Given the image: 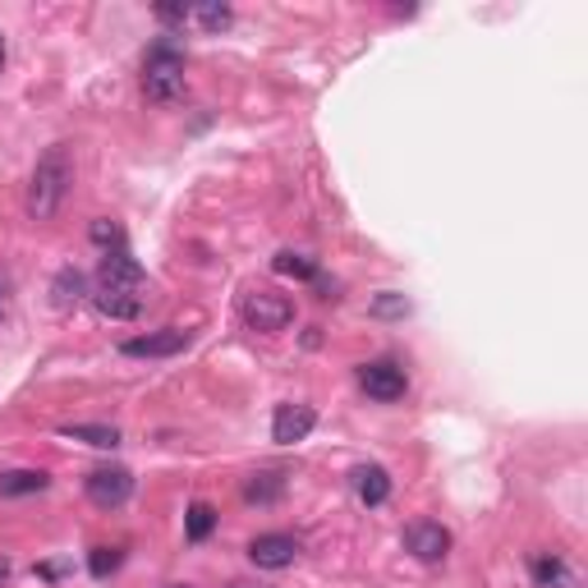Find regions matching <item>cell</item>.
Wrapping results in <instances>:
<instances>
[{
  "instance_id": "cell-11",
  "label": "cell",
  "mask_w": 588,
  "mask_h": 588,
  "mask_svg": "<svg viewBox=\"0 0 588 588\" xmlns=\"http://www.w3.org/2000/svg\"><path fill=\"white\" fill-rule=\"evenodd\" d=\"M529 575L539 588H575V570H570V561L566 556H556V552H539L529 561Z\"/></svg>"
},
{
  "instance_id": "cell-12",
  "label": "cell",
  "mask_w": 588,
  "mask_h": 588,
  "mask_svg": "<svg viewBox=\"0 0 588 588\" xmlns=\"http://www.w3.org/2000/svg\"><path fill=\"white\" fill-rule=\"evenodd\" d=\"M280 497H286V474L280 469H258L244 478V501L248 506H276Z\"/></svg>"
},
{
  "instance_id": "cell-17",
  "label": "cell",
  "mask_w": 588,
  "mask_h": 588,
  "mask_svg": "<svg viewBox=\"0 0 588 588\" xmlns=\"http://www.w3.org/2000/svg\"><path fill=\"white\" fill-rule=\"evenodd\" d=\"M217 506H208V501H193L189 506V515H185V539L189 543H208L212 539V529H217Z\"/></svg>"
},
{
  "instance_id": "cell-14",
  "label": "cell",
  "mask_w": 588,
  "mask_h": 588,
  "mask_svg": "<svg viewBox=\"0 0 588 588\" xmlns=\"http://www.w3.org/2000/svg\"><path fill=\"white\" fill-rule=\"evenodd\" d=\"M51 488V474L46 469H5L0 474V497H33Z\"/></svg>"
},
{
  "instance_id": "cell-16",
  "label": "cell",
  "mask_w": 588,
  "mask_h": 588,
  "mask_svg": "<svg viewBox=\"0 0 588 588\" xmlns=\"http://www.w3.org/2000/svg\"><path fill=\"white\" fill-rule=\"evenodd\" d=\"M60 437H69V442H88V446H97V451H115V446H120V432L107 428V423H65V428H60Z\"/></svg>"
},
{
  "instance_id": "cell-2",
  "label": "cell",
  "mask_w": 588,
  "mask_h": 588,
  "mask_svg": "<svg viewBox=\"0 0 588 588\" xmlns=\"http://www.w3.org/2000/svg\"><path fill=\"white\" fill-rule=\"evenodd\" d=\"M143 97L157 101V107H170V101L185 97V51L170 37H157L143 56Z\"/></svg>"
},
{
  "instance_id": "cell-26",
  "label": "cell",
  "mask_w": 588,
  "mask_h": 588,
  "mask_svg": "<svg viewBox=\"0 0 588 588\" xmlns=\"http://www.w3.org/2000/svg\"><path fill=\"white\" fill-rule=\"evenodd\" d=\"M0 318H5V280H0Z\"/></svg>"
},
{
  "instance_id": "cell-18",
  "label": "cell",
  "mask_w": 588,
  "mask_h": 588,
  "mask_svg": "<svg viewBox=\"0 0 588 588\" xmlns=\"http://www.w3.org/2000/svg\"><path fill=\"white\" fill-rule=\"evenodd\" d=\"M271 271H280V276H295V280H318L322 271H318V263L313 258H303V253H276L271 258Z\"/></svg>"
},
{
  "instance_id": "cell-3",
  "label": "cell",
  "mask_w": 588,
  "mask_h": 588,
  "mask_svg": "<svg viewBox=\"0 0 588 588\" xmlns=\"http://www.w3.org/2000/svg\"><path fill=\"white\" fill-rule=\"evenodd\" d=\"M69 180H74V166H69V152L65 143H56L46 152V157L37 162L33 180H29V217L33 221H51L60 212V202L69 193Z\"/></svg>"
},
{
  "instance_id": "cell-21",
  "label": "cell",
  "mask_w": 588,
  "mask_h": 588,
  "mask_svg": "<svg viewBox=\"0 0 588 588\" xmlns=\"http://www.w3.org/2000/svg\"><path fill=\"white\" fill-rule=\"evenodd\" d=\"M92 244H101L107 253H115V248H124V230H120L115 221L101 217V221H92Z\"/></svg>"
},
{
  "instance_id": "cell-22",
  "label": "cell",
  "mask_w": 588,
  "mask_h": 588,
  "mask_svg": "<svg viewBox=\"0 0 588 588\" xmlns=\"http://www.w3.org/2000/svg\"><path fill=\"white\" fill-rule=\"evenodd\" d=\"M404 313H409V299L396 295V290H387L381 299H373V318H404Z\"/></svg>"
},
{
  "instance_id": "cell-5",
  "label": "cell",
  "mask_w": 588,
  "mask_h": 588,
  "mask_svg": "<svg viewBox=\"0 0 588 588\" xmlns=\"http://www.w3.org/2000/svg\"><path fill=\"white\" fill-rule=\"evenodd\" d=\"M84 492H88V501L101 506V510H120L124 501L134 497V474H130V469H120V465L92 469V474L84 478Z\"/></svg>"
},
{
  "instance_id": "cell-20",
  "label": "cell",
  "mask_w": 588,
  "mask_h": 588,
  "mask_svg": "<svg viewBox=\"0 0 588 588\" xmlns=\"http://www.w3.org/2000/svg\"><path fill=\"white\" fill-rule=\"evenodd\" d=\"M120 561H124V552H120V547H92L88 570H92V579H107V575H115V570H120Z\"/></svg>"
},
{
  "instance_id": "cell-8",
  "label": "cell",
  "mask_w": 588,
  "mask_h": 588,
  "mask_svg": "<svg viewBox=\"0 0 588 588\" xmlns=\"http://www.w3.org/2000/svg\"><path fill=\"white\" fill-rule=\"evenodd\" d=\"M295 556H299V539H290V533H258L248 543V561L258 570H286L295 566Z\"/></svg>"
},
{
  "instance_id": "cell-15",
  "label": "cell",
  "mask_w": 588,
  "mask_h": 588,
  "mask_svg": "<svg viewBox=\"0 0 588 588\" xmlns=\"http://www.w3.org/2000/svg\"><path fill=\"white\" fill-rule=\"evenodd\" d=\"M79 299H84V271L79 267H60L56 280H51V303H56L60 313H69Z\"/></svg>"
},
{
  "instance_id": "cell-13",
  "label": "cell",
  "mask_w": 588,
  "mask_h": 588,
  "mask_svg": "<svg viewBox=\"0 0 588 588\" xmlns=\"http://www.w3.org/2000/svg\"><path fill=\"white\" fill-rule=\"evenodd\" d=\"M354 492H359L364 506H387L391 497V474L381 465H359L354 469Z\"/></svg>"
},
{
  "instance_id": "cell-27",
  "label": "cell",
  "mask_w": 588,
  "mask_h": 588,
  "mask_svg": "<svg viewBox=\"0 0 588 588\" xmlns=\"http://www.w3.org/2000/svg\"><path fill=\"white\" fill-rule=\"evenodd\" d=\"M0 69H5V33H0Z\"/></svg>"
},
{
  "instance_id": "cell-1",
  "label": "cell",
  "mask_w": 588,
  "mask_h": 588,
  "mask_svg": "<svg viewBox=\"0 0 588 588\" xmlns=\"http://www.w3.org/2000/svg\"><path fill=\"white\" fill-rule=\"evenodd\" d=\"M92 303L101 318L111 322H134L147 303V271L130 258V248H115L97 263V290Z\"/></svg>"
},
{
  "instance_id": "cell-23",
  "label": "cell",
  "mask_w": 588,
  "mask_h": 588,
  "mask_svg": "<svg viewBox=\"0 0 588 588\" xmlns=\"http://www.w3.org/2000/svg\"><path fill=\"white\" fill-rule=\"evenodd\" d=\"M189 19H193V5H157V23H166V29H185Z\"/></svg>"
},
{
  "instance_id": "cell-19",
  "label": "cell",
  "mask_w": 588,
  "mask_h": 588,
  "mask_svg": "<svg viewBox=\"0 0 588 588\" xmlns=\"http://www.w3.org/2000/svg\"><path fill=\"white\" fill-rule=\"evenodd\" d=\"M193 23L202 33H225L235 23V10L230 5H193Z\"/></svg>"
},
{
  "instance_id": "cell-28",
  "label": "cell",
  "mask_w": 588,
  "mask_h": 588,
  "mask_svg": "<svg viewBox=\"0 0 588 588\" xmlns=\"http://www.w3.org/2000/svg\"><path fill=\"white\" fill-rule=\"evenodd\" d=\"M166 588H193V584H166Z\"/></svg>"
},
{
  "instance_id": "cell-4",
  "label": "cell",
  "mask_w": 588,
  "mask_h": 588,
  "mask_svg": "<svg viewBox=\"0 0 588 588\" xmlns=\"http://www.w3.org/2000/svg\"><path fill=\"white\" fill-rule=\"evenodd\" d=\"M244 322L253 331H263V336H276V331H286L295 322V303L276 290H248L244 295Z\"/></svg>"
},
{
  "instance_id": "cell-6",
  "label": "cell",
  "mask_w": 588,
  "mask_h": 588,
  "mask_svg": "<svg viewBox=\"0 0 588 588\" xmlns=\"http://www.w3.org/2000/svg\"><path fill=\"white\" fill-rule=\"evenodd\" d=\"M404 552L423 561V566H437V561H446L451 552V529L437 524V520H414L404 529Z\"/></svg>"
},
{
  "instance_id": "cell-7",
  "label": "cell",
  "mask_w": 588,
  "mask_h": 588,
  "mask_svg": "<svg viewBox=\"0 0 588 588\" xmlns=\"http://www.w3.org/2000/svg\"><path fill=\"white\" fill-rule=\"evenodd\" d=\"M359 387L373 400L391 404V400H400L409 391V377H404V368L396 359H373V364H359Z\"/></svg>"
},
{
  "instance_id": "cell-24",
  "label": "cell",
  "mask_w": 588,
  "mask_h": 588,
  "mask_svg": "<svg viewBox=\"0 0 588 588\" xmlns=\"http://www.w3.org/2000/svg\"><path fill=\"white\" fill-rule=\"evenodd\" d=\"M225 588H267V584H244V579H235V584H225Z\"/></svg>"
},
{
  "instance_id": "cell-10",
  "label": "cell",
  "mask_w": 588,
  "mask_h": 588,
  "mask_svg": "<svg viewBox=\"0 0 588 588\" xmlns=\"http://www.w3.org/2000/svg\"><path fill=\"white\" fill-rule=\"evenodd\" d=\"M313 428H318L313 404H280L276 419H271V442H276V446H295V442L309 437Z\"/></svg>"
},
{
  "instance_id": "cell-9",
  "label": "cell",
  "mask_w": 588,
  "mask_h": 588,
  "mask_svg": "<svg viewBox=\"0 0 588 588\" xmlns=\"http://www.w3.org/2000/svg\"><path fill=\"white\" fill-rule=\"evenodd\" d=\"M189 345V331L180 326H166V331H152V336H134L124 341L120 354H130V359H170V354H180Z\"/></svg>"
},
{
  "instance_id": "cell-25",
  "label": "cell",
  "mask_w": 588,
  "mask_h": 588,
  "mask_svg": "<svg viewBox=\"0 0 588 588\" xmlns=\"http://www.w3.org/2000/svg\"><path fill=\"white\" fill-rule=\"evenodd\" d=\"M10 579V561H0V584H5Z\"/></svg>"
}]
</instances>
